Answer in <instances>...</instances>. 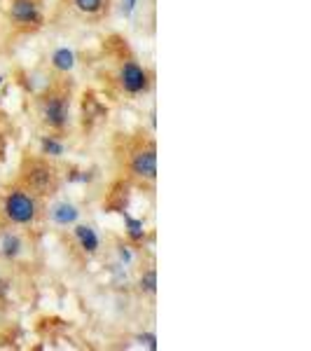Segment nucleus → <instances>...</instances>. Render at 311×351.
<instances>
[{"label": "nucleus", "instance_id": "nucleus-14", "mask_svg": "<svg viewBox=\"0 0 311 351\" xmlns=\"http://www.w3.org/2000/svg\"><path fill=\"white\" fill-rule=\"evenodd\" d=\"M124 220H127V239L129 241H134V243H138V241H143L145 239V225H143V220H138V218H132V216H124Z\"/></svg>", "mask_w": 311, "mask_h": 351}, {"label": "nucleus", "instance_id": "nucleus-7", "mask_svg": "<svg viewBox=\"0 0 311 351\" xmlns=\"http://www.w3.org/2000/svg\"><path fill=\"white\" fill-rule=\"evenodd\" d=\"M71 230H73V241H75V246L80 248L84 256H87V258L99 256L101 234H99V230H96L92 223H82V220H77Z\"/></svg>", "mask_w": 311, "mask_h": 351}, {"label": "nucleus", "instance_id": "nucleus-13", "mask_svg": "<svg viewBox=\"0 0 311 351\" xmlns=\"http://www.w3.org/2000/svg\"><path fill=\"white\" fill-rule=\"evenodd\" d=\"M138 293H140V295H148V298L157 295V269L155 267H148V269L140 271V276H138Z\"/></svg>", "mask_w": 311, "mask_h": 351}, {"label": "nucleus", "instance_id": "nucleus-3", "mask_svg": "<svg viewBox=\"0 0 311 351\" xmlns=\"http://www.w3.org/2000/svg\"><path fill=\"white\" fill-rule=\"evenodd\" d=\"M19 180L28 190H33L38 197H52L61 188V173L52 160H45L40 155L24 157L19 169Z\"/></svg>", "mask_w": 311, "mask_h": 351}, {"label": "nucleus", "instance_id": "nucleus-8", "mask_svg": "<svg viewBox=\"0 0 311 351\" xmlns=\"http://www.w3.org/2000/svg\"><path fill=\"white\" fill-rule=\"evenodd\" d=\"M47 218L52 220L56 228H73L77 220L82 218V211L75 202L71 199H56L54 204H49L47 208Z\"/></svg>", "mask_w": 311, "mask_h": 351}, {"label": "nucleus", "instance_id": "nucleus-12", "mask_svg": "<svg viewBox=\"0 0 311 351\" xmlns=\"http://www.w3.org/2000/svg\"><path fill=\"white\" fill-rule=\"evenodd\" d=\"M71 8L82 16H99L108 10L110 0H68Z\"/></svg>", "mask_w": 311, "mask_h": 351}, {"label": "nucleus", "instance_id": "nucleus-10", "mask_svg": "<svg viewBox=\"0 0 311 351\" xmlns=\"http://www.w3.org/2000/svg\"><path fill=\"white\" fill-rule=\"evenodd\" d=\"M38 150H40V157H45V160L56 162L66 155L68 145H66V141L61 138V134L47 132L45 136H40V141H38Z\"/></svg>", "mask_w": 311, "mask_h": 351}, {"label": "nucleus", "instance_id": "nucleus-2", "mask_svg": "<svg viewBox=\"0 0 311 351\" xmlns=\"http://www.w3.org/2000/svg\"><path fill=\"white\" fill-rule=\"evenodd\" d=\"M42 197H38L19 180L10 185L0 197V225L3 228H31L42 218Z\"/></svg>", "mask_w": 311, "mask_h": 351}, {"label": "nucleus", "instance_id": "nucleus-1", "mask_svg": "<svg viewBox=\"0 0 311 351\" xmlns=\"http://www.w3.org/2000/svg\"><path fill=\"white\" fill-rule=\"evenodd\" d=\"M36 117L45 132L64 136L73 124V89L54 82L36 96Z\"/></svg>", "mask_w": 311, "mask_h": 351}, {"label": "nucleus", "instance_id": "nucleus-5", "mask_svg": "<svg viewBox=\"0 0 311 351\" xmlns=\"http://www.w3.org/2000/svg\"><path fill=\"white\" fill-rule=\"evenodd\" d=\"M115 87L129 99H138L152 89V73L140 61L127 56L115 68Z\"/></svg>", "mask_w": 311, "mask_h": 351}, {"label": "nucleus", "instance_id": "nucleus-15", "mask_svg": "<svg viewBox=\"0 0 311 351\" xmlns=\"http://www.w3.org/2000/svg\"><path fill=\"white\" fill-rule=\"evenodd\" d=\"M117 256H120V263L124 267L134 263V253H132V246H129V243H120V246H117Z\"/></svg>", "mask_w": 311, "mask_h": 351}, {"label": "nucleus", "instance_id": "nucleus-9", "mask_svg": "<svg viewBox=\"0 0 311 351\" xmlns=\"http://www.w3.org/2000/svg\"><path fill=\"white\" fill-rule=\"evenodd\" d=\"M26 243L21 239V234L16 232V228H5L0 232V258L5 263H16L21 256H24Z\"/></svg>", "mask_w": 311, "mask_h": 351}, {"label": "nucleus", "instance_id": "nucleus-6", "mask_svg": "<svg viewBox=\"0 0 311 351\" xmlns=\"http://www.w3.org/2000/svg\"><path fill=\"white\" fill-rule=\"evenodd\" d=\"M8 19L19 28H36L42 24V8L38 0H10Z\"/></svg>", "mask_w": 311, "mask_h": 351}, {"label": "nucleus", "instance_id": "nucleus-17", "mask_svg": "<svg viewBox=\"0 0 311 351\" xmlns=\"http://www.w3.org/2000/svg\"><path fill=\"white\" fill-rule=\"evenodd\" d=\"M0 84H3V77H0Z\"/></svg>", "mask_w": 311, "mask_h": 351}, {"label": "nucleus", "instance_id": "nucleus-11", "mask_svg": "<svg viewBox=\"0 0 311 351\" xmlns=\"http://www.w3.org/2000/svg\"><path fill=\"white\" fill-rule=\"evenodd\" d=\"M49 66L59 75H71L77 66V54L71 47H56L52 56H49Z\"/></svg>", "mask_w": 311, "mask_h": 351}, {"label": "nucleus", "instance_id": "nucleus-4", "mask_svg": "<svg viewBox=\"0 0 311 351\" xmlns=\"http://www.w3.org/2000/svg\"><path fill=\"white\" fill-rule=\"evenodd\" d=\"M124 171L129 180L152 185L157 180V145L152 138H138L124 150Z\"/></svg>", "mask_w": 311, "mask_h": 351}, {"label": "nucleus", "instance_id": "nucleus-16", "mask_svg": "<svg viewBox=\"0 0 311 351\" xmlns=\"http://www.w3.org/2000/svg\"><path fill=\"white\" fill-rule=\"evenodd\" d=\"M136 3H138V0H122V16H132L134 14V10H136Z\"/></svg>", "mask_w": 311, "mask_h": 351}]
</instances>
